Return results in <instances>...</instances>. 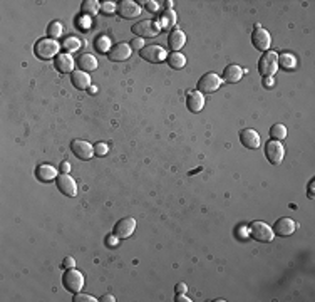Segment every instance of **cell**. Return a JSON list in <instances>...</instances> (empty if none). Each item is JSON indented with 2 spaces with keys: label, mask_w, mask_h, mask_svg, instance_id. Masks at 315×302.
I'll use <instances>...</instances> for the list:
<instances>
[{
  "label": "cell",
  "mask_w": 315,
  "mask_h": 302,
  "mask_svg": "<svg viewBox=\"0 0 315 302\" xmlns=\"http://www.w3.org/2000/svg\"><path fill=\"white\" fill-rule=\"evenodd\" d=\"M59 49H60V44L57 41L54 39H50V37H46V39H40V41H37L36 42V46H34V52H36V56L39 57V59H52V57H56L59 56Z\"/></svg>",
  "instance_id": "cell-1"
},
{
  "label": "cell",
  "mask_w": 315,
  "mask_h": 302,
  "mask_svg": "<svg viewBox=\"0 0 315 302\" xmlns=\"http://www.w3.org/2000/svg\"><path fill=\"white\" fill-rule=\"evenodd\" d=\"M278 71V54L275 51H266L258 61V73L264 78H272Z\"/></svg>",
  "instance_id": "cell-2"
},
{
  "label": "cell",
  "mask_w": 315,
  "mask_h": 302,
  "mask_svg": "<svg viewBox=\"0 0 315 302\" xmlns=\"http://www.w3.org/2000/svg\"><path fill=\"white\" fill-rule=\"evenodd\" d=\"M248 235H250L254 240L262 242V243H268L274 240L275 237L274 230L265 222H252V225L248 227Z\"/></svg>",
  "instance_id": "cell-3"
},
{
  "label": "cell",
  "mask_w": 315,
  "mask_h": 302,
  "mask_svg": "<svg viewBox=\"0 0 315 302\" xmlns=\"http://www.w3.org/2000/svg\"><path fill=\"white\" fill-rule=\"evenodd\" d=\"M62 285L66 287V290L78 294L84 287V275L78 268H68V272H64V275H62Z\"/></svg>",
  "instance_id": "cell-4"
},
{
  "label": "cell",
  "mask_w": 315,
  "mask_h": 302,
  "mask_svg": "<svg viewBox=\"0 0 315 302\" xmlns=\"http://www.w3.org/2000/svg\"><path fill=\"white\" fill-rule=\"evenodd\" d=\"M132 34H136L138 37L144 39V37H156L158 34L161 32V24H158L156 21H150V19H144V21L136 22L131 29Z\"/></svg>",
  "instance_id": "cell-5"
},
{
  "label": "cell",
  "mask_w": 315,
  "mask_h": 302,
  "mask_svg": "<svg viewBox=\"0 0 315 302\" xmlns=\"http://www.w3.org/2000/svg\"><path fill=\"white\" fill-rule=\"evenodd\" d=\"M222 78H220L218 74L214 73H206L204 76H202V78L198 79V84H196V91L202 94H212L214 93V91L220 89V86H222Z\"/></svg>",
  "instance_id": "cell-6"
},
{
  "label": "cell",
  "mask_w": 315,
  "mask_h": 302,
  "mask_svg": "<svg viewBox=\"0 0 315 302\" xmlns=\"http://www.w3.org/2000/svg\"><path fill=\"white\" fill-rule=\"evenodd\" d=\"M265 156L270 161V165H282L285 158V148L280 141L270 140L265 143Z\"/></svg>",
  "instance_id": "cell-7"
},
{
  "label": "cell",
  "mask_w": 315,
  "mask_h": 302,
  "mask_svg": "<svg viewBox=\"0 0 315 302\" xmlns=\"http://www.w3.org/2000/svg\"><path fill=\"white\" fill-rule=\"evenodd\" d=\"M141 57L148 62H151V64H160V62L166 61V57H168V52H166L163 47L160 46H144L142 49L140 51Z\"/></svg>",
  "instance_id": "cell-8"
},
{
  "label": "cell",
  "mask_w": 315,
  "mask_h": 302,
  "mask_svg": "<svg viewBox=\"0 0 315 302\" xmlns=\"http://www.w3.org/2000/svg\"><path fill=\"white\" fill-rule=\"evenodd\" d=\"M136 230V220L132 217H124L114 225L112 235L116 238H130Z\"/></svg>",
  "instance_id": "cell-9"
},
{
  "label": "cell",
  "mask_w": 315,
  "mask_h": 302,
  "mask_svg": "<svg viewBox=\"0 0 315 302\" xmlns=\"http://www.w3.org/2000/svg\"><path fill=\"white\" fill-rule=\"evenodd\" d=\"M252 44L255 46V49H258L262 52H266L270 49V44H272V37L268 31H265L264 27L256 26V29L254 32H252Z\"/></svg>",
  "instance_id": "cell-10"
},
{
  "label": "cell",
  "mask_w": 315,
  "mask_h": 302,
  "mask_svg": "<svg viewBox=\"0 0 315 302\" xmlns=\"http://www.w3.org/2000/svg\"><path fill=\"white\" fill-rule=\"evenodd\" d=\"M56 183H57L59 191H62L66 196H76L78 195V183H76V180L69 173H60L56 178Z\"/></svg>",
  "instance_id": "cell-11"
},
{
  "label": "cell",
  "mask_w": 315,
  "mask_h": 302,
  "mask_svg": "<svg viewBox=\"0 0 315 302\" xmlns=\"http://www.w3.org/2000/svg\"><path fill=\"white\" fill-rule=\"evenodd\" d=\"M70 151L82 161H88L94 156V146L84 140H74L70 143Z\"/></svg>",
  "instance_id": "cell-12"
},
{
  "label": "cell",
  "mask_w": 315,
  "mask_h": 302,
  "mask_svg": "<svg viewBox=\"0 0 315 302\" xmlns=\"http://www.w3.org/2000/svg\"><path fill=\"white\" fill-rule=\"evenodd\" d=\"M131 52H132L131 44H128V42H118V44H114L111 49H109L108 57L112 62H121V61L130 59Z\"/></svg>",
  "instance_id": "cell-13"
},
{
  "label": "cell",
  "mask_w": 315,
  "mask_h": 302,
  "mask_svg": "<svg viewBox=\"0 0 315 302\" xmlns=\"http://www.w3.org/2000/svg\"><path fill=\"white\" fill-rule=\"evenodd\" d=\"M118 14L122 19H136L141 14V6L132 0H122L118 4Z\"/></svg>",
  "instance_id": "cell-14"
},
{
  "label": "cell",
  "mask_w": 315,
  "mask_h": 302,
  "mask_svg": "<svg viewBox=\"0 0 315 302\" xmlns=\"http://www.w3.org/2000/svg\"><path fill=\"white\" fill-rule=\"evenodd\" d=\"M240 141H242L243 146L248 148V150H256V148H260V145H262L260 134L252 128L242 129L240 131Z\"/></svg>",
  "instance_id": "cell-15"
},
{
  "label": "cell",
  "mask_w": 315,
  "mask_h": 302,
  "mask_svg": "<svg viewBox=\"0 0 315 302\" xmlns=\"http://www.w3.org/2000/svg\"><path fill=\"white\" fill-rule=\"evenodd\" d=\"M295 228H297V223H295L292 218L282 217L276 220L272 230H274L275 235H280V237H290V235L295 232Z\"/></svg>",
  "instance_id": "cell-16"
},
{
  "label": "cell",
  "mask_w": 315,
  "mask_h": 302,
  "mask_svg": "<svg viewBox=\"0 0 315 302\" xmlns=\"http://www.w3.org/2000/svg\"><path fill=\"white\" fill-rule=\"evenodd\" d=\"M54 67L62 74H68V73L72 74L74 73V59H72V56H70L69 52H60V54L54 59Z\"/></svg>",
  "instance_id": "cell-17"
},
{
  "label": "cell",
  "mask_w": 315,
  "mask_h": 302,
  "mask_svg": "<svg viewBox=\"0 0 315 302\" xmlns=\"http://www.w3.org/2000/svg\"><path fill=\"white\" fill-rule=\"evenodd\" d=\"M186 106L192 113H200L204 108V96L198 91H190L188 98H186Z\"/></svg>",
  "instance_id": "cell-18"
},
{
  "label": "cell",
  "mask_w": 315,
  "mask_h": 302,
  "mask_svg": "<svg viewBox=\"0 0 315 302\" xmlns=\"http://www.w3.org/2000/svg\"><path fill=\"white\" fill-rule=\"evenodd\" d=\"M36 176L40 181H44V183H49V181L56 180L59 175H57V170L52 165H49V163H42V165L36 168Z\"/></svg>",
  "instance_id": "cell-19"
},
{
  "label": "cell",
  "mask_w": 315,
  "mask_h": 302,
  "mask_svg": "<svg viewBox=\"0 0 315 302\" xmlns=\"http://www.w3.org/2000/svg\"><path fill=\"white\" fill-rule=\"evenodd\" d=\"M99 66L98 59L94 57L92 54H82L78 57V67L79 71H82V73H92V71H96Z\"/></svg>",
  "instance_id": "cell-20"
},
{
  "label": "cell",
  "mask_w": 315,
  "mask_h": 302,
  "mask_svg": "<svg viewBox=\"0 0 315 302\" xmlns=\"http://www.w3.org/2000/svg\"><path fill=\"white\" fill-rule=\"evenodd\" d=\"M168 44H170V47L174 52H180L181 47H184V44H186L184 32L180 31V29H173V31L170 32V36H168Z\"/></svg>",
  "instance_id": "cell-21"
},
{
  "label": "cell",
  "mask_w": 315,
  "mask_h": 302,
  "mask_svg": "<svg viewBox=\"0 0 315 302\" xmlns=\"http://www.w3.org/2000/svg\"><path fill=\"white\" fill-rule=\"evenodd\" d=\"M70 81H72L74 88L79 91L90 88V76L88 73H82V71H74V73L70 74Z\"/></svg>",
  "instance_id": "cell-22"
},
{
  "label": "cell",
  "mask_w": 315,
  "mask_h": 302,
  "mask_svg": "<svg viewBox=\"0 0 315 302\" xmlns=\"http://www.w3.org/2000/svg\"><path fill=\"white\" fill-rule=\"evenodd\" d=\"M243 73H245V69H242L240 66L230 64V66L225 67V71H223V79H225L226 83L235 84V83H238V81L243 78Z\"/></svg>",
  "instance_id": "cell-23"
},
{
  "label": "cell",
  "mask_w": 315,
  "mask_h": 302,
  "mask_svg": "<svg viewBox=\"0 0 315 302\" xmlns=\"http://www.w3.org/2000/svg\"><path fill=\"white\" fill-rule=\"evenodd\" d=\"M297 66V57L290 52H282L278 54V67L284 71H294Z\"/></svg>",
  "instance_id": "cell-24"
},
{
  "label": "cell",
  "mask_w": 315,
  "mask_h": 302,
  "mask_svg": "<svg viewBox=\"0 0 315 302\" xmlns=\"http://www.w3.org/2000/svg\"><path fill=\"white\" fill-rule=\"evenodd\" d=\"M99 11H101V4H99L98 0H84V2L80 4V12L88 17L98 16Z\"/></svg>",
  "instance_id": "cell-25"
},
{
  "label": "cell",
  "mask_w": 315,
  "mask_h": 302,
  "mask_svg": "<svg viewBox=\"0 0 315 302\" xmlns=\"http://www.w3.org/2000/svg\"><path fill=\"white\" fill-rule=\"evenodd\" d=\"M166 62L171 69H183L186 66V57L181 54V52H171V54L166 57Z\"/></svg>",
  "instance_id": "cell-26"
},
{
  "label": "cell",
  "mask_w": 315,
  "mask_h": 302,
  "mask_svg": "<svg viewBox=\"0 0 315 302\" xmlns=\"http://www.w3.org/2000/svg\"><path fill=\"white\" fill-rule=\"evenodd\" d=\"M270 138L275 141H282L287 138V128H285V124H280L276 123L274 126L270 128Z\"/></svg>",
  "instance_id": "cell-27"
},
{
  "label": "cell",
  "mask_w": 315,
  "mask_h": 302,
  "mask_svg": "<svg viewBox=\"0 0 315 302\" xmlns=\"http://www.w3.org/2000/svg\"><path fill=\"white\" fill-rule=\"evenodd\" d=\"M47 34H49L50 39H57V37L62 36V26L60 22H50L49 27H47Z\"/></svg>",
  "instance_id": "cell-28"
},
{
  "label": "cell",
  "mask_w": 315,
  "mask_h": 302,
  "mask_svg": "<svg viewBox=\"0 0 315 302\" xmlns=\"http://www.w3.org/2000/svg\"><path fill=\"white\" fill-rule=\"evenodd\" d=\"M80 47V41L76 39V37H68V39L64 41V49L68 52H74L78 51Z\"/></svg>",
  "instance_id": "cell-29"
},
{
  "label": "cell",
  "mask_w": 315,
  "mask_h": 302,
  "mask_svg": "<svg viewBox=\"0 0 315 302\" xmlns=\"http://www.w3.org/2000/svg\"><path fill=\"white\" fill-rule=\"evenodd\" d=\"M176 24V14L173 12V9H168L164 14H163V26L164 27H171Z\"/></svg>",
  "instance_id": "cell-30"
},
{
  "label": "cell",
  "mask_w": 315,
  "mask_h": 302,
  "mask_svg": "<svg viewBox=\"0 0 315 302\" xmlns=\"http://www.w3.org/2000/svg\"><path fill=\"white\" fill-rule=\"evenodd\" d=\"M96 46H98L99 52H109V49H111V47H109V39H108V37H99Z\"/></svg>",
  "instance_id": "cell-31"
},
{
  "label": "cell",
  "mask_w": 315,
  "mask_h": 302,
  "mask_svg": "<svg viewBox=\"0 0 315 302\" xmlns=\"http://www.w3.org/2000/svg\"><path fill=\"white\" fill-rule=\"evenodd\" d=\"M74 302H96L98 299H94L92 295L89 294H80V292H78V294H74Z\"/></svg>",
  "instance_id": "cell-32"
},
{
  "label": "cell",
  "mask_w": 315,
  "mask_h": 302,
  "mask_svg": "<svg viewBox=\"0 0 315 302\" xmlns=\"http://www.w3.org/2000/svg\"><path fill=\"white\" fill-rule=\"evenodd\" d=\"M101 11L104 14H114L118 11V6L114 2H102L101 4Z\"/></svg>",
  "instance_id": "cell-33"
},
{
  "label": "cell",
  "mask_w": 315,
  "mask_h": 302,
  "mask_svg": "<svg viewBox=\"0 0 315 302\" xmlns=\"http://www.w3.org/2000/svg\"><path fill=\"white\" fill-rule=\"evenodd\" d=\"M108 151H109V148H108V145H104V143H98V145L94 146V155H98V156H106Z\"/></svg>",
  "instance_id": "cell-34"
},
{
  "label": "cell",
  "mask_w": 315,
  "mask_h": 302,
  "mask_svg": "<svg viewBox=\"0 0 315 302\" xmlns=\"http://www.w3.org/2000/svg\"><path fill=\"white\" fill-rule=\"evenodd\" d=\"M144 47V41L141 39V37H136L134 41H131V49H142Z\"/></svg>",
  "instance_id": "cell-35"
},
{
  "label": "cell",
  "mask_w": 315,
  "mask_h": 302,
  "mask_svg": "<svg viewBox=\"0 0 315 302\" xmlns=\"http://www.w3.org/2000/svg\"><path fill=\"white\" fill-rule=\"evenodd\" d=\"M74 265H76V260L72 257H66L64 262H62V267L64 268H74Z\"/></svg>",
  "instance_id": "cell-36"
},
{
  "label": "cell",
  "mask_w": 315,
  "mask_h": 302,
  "mask_svg": "<svg viewBox=\"0 0 315 302\" xmlns=\"http://www.w3.org/2000/svg\"><path fill=\"white\" fill-rule=\"evenodd\" d=\"M140 4H142L148 11H158V4L152 2V0H146V2H140Z\"/></svg>",
  "instance_id": "cell-37"
},
{
  "label": "cell",
  "mask_w": 315,
  "mask_h": 302,
  "mask_svg": "<svg viewBox=\"0 0 315 302\" xmlns=\"http://www.w3.org/2000/svg\"><path fill=\"white\" fill-rule=\"evenodd\" d=\"M186 290H188V285H186L184 282L176 284V294H186Z\"/></svg>",
  "instance_id": "cell-38"
},
{
  "label": "cell",
  "mask_w": 315,
  "mask_h": 302,
  "mask_svg": "<svg viewBox=\"0 0 315 302\" xmlns=\"http://www.w3.org/2000/svg\"><path fill=\"white\" fill-rule=\"evenodd\" d=\"M69 170H70L69 161H62L60 163V171H62V173H69Z\"/></svg>",
  "instance_id": "cell-39"
},
{
  "label": "cell",
  "mask_w": 315,
  "mask_h": 302,
  "mask_svg": "<svg viewBox=\"0 0 315 302\" xmlns=\"http://www.w3.org/2000/svg\"><path fill=\"white\" fill-rule=\"evenodd\" d=\"M174 300L176 302H192V299H188V297H186V294H178Z\"/></svg>",
  "instance_id": "cell-40"
},
{
  "label": "cell",
  "mask_w": 315,
  "mask_h": 302,
  "mask_svg": "<svg viewBox=\"0 0 315 302\" xmlns=\"http://www.w3.org/2000/svg\"><path fill=\"white\" fill-rule=\"evenodd\" d=\"M99 300H102V302H114L116 299H114V295H111V294H104Z\"/></svg>",
  "instance_id": "cell-41"
},
{
  "label": "cell",
  "mask_w": 315,
  "mask_h": 302,
  "mask_svg": "<svg viewBox=\"0 0 315 302\" xmlns=\"http://www.w3.org/2000/svg\"><path fill=\"white\" fill-rule=\"evenodd\" d=\"M264 86L272 88V86H274V78H264Z\"/></svg>",
  "instance_id": "cell-42"
},
{
  "label": "cell",
  "mask_w": 315,
  "mask_h": 302,
  "mask_svg": "<svg viewBox=\"0 0 315 302\" xmlns=\"http://www.w3.org/2000/svg\"><path fill=\"white\" fill-rule=\"evenodd\" d=\"M314 183H315V181L310 180V183H308V196H310V198H314Z\"/></svg>",
  "instance_id": "cell-43"
},
{
  "label": "cell",
  "mask_w": 315,
  "mask_h": 302,
  "mask_svg": "<svg viewBox=\"0 0 315 302\" xmlns=\"http://www.w3.org/2000/svg\"><path fill=\"white\" fill-rule=\"evenodd\" d=\"M109 245H111V247H116V240H114V238L111 237V238H109Z\"/></svg>",
  "instance_id": "cell-44"
},
{
  "label": "cell",
  "mask_w": 315,
  "mask_h": 302,
  "mask_svg": "<svg viewBox=\"0 0 315 302\" xmlns=\"http://www.w3.org/2000/svg\"><path fill=\"white\" fill-rule=\"evenodd\" d=\"M164 4H166V7H168V9L173 7V2H164Z\"/></svg>",
  "instance_id": "cell-45"
}]
</instances>
